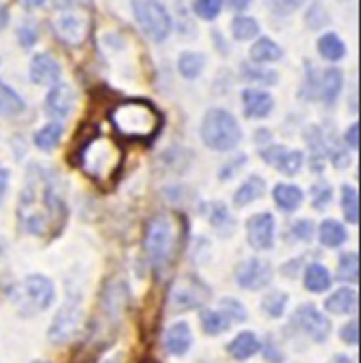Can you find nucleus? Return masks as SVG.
Wrapping results in <instances>:
<instances>
[{"label":"nucleus","mask_w":361,"mask_h":363,"mask_svg":"<svg viewBox=\"0 0 361 363\" xmlns=\"http://www.w3.org/2000/svg\"><path fill=\"white\" fill-rule=\"evenodd\" d=\"M231 35L238 41H250L259 35V22L248 16H238L231 22Z\"/></svg>","instance_id":"35"},{"label":"nucleus","mask_w":361,"mask_h":363,"mask_svg":"<svg viewBox=\"0 0 361 363\" xmlns=\"http://www.w3.org/2000/svg\"><path fill=\"white\" fill-rule=\"evenodd\" d=\"M261 348H263V357L267 363H284V352L274 335H267Z\"/></svg>","instance_id":"44"},{"label":"nucleus","mask_w":361,"mask_h":363,"mask_svg":"<svg viewBox=\"0 0 361 363\" xmlns=\"http://www.w3.org/2000/svg\"><path fill=\"white\" fill-rule=\"evenodd\" d=\"M316 50H318V54H321L325 60H329V62H338V60H342L344 54H346V45L342 43V39H340L335 33H325V35L318 39Z\"/></svg>","instance_id":"28"},{"label":"nucleus","mask_w":361,"mask_h":363,"mask_svg":"<svg viewBox=\"0 0 361 363\" xmlns=\"http://www.w3.org/2000/svg\"><path fill=\"white\" fill-rule=\"evenodd\" d=\"M344 143H346L350 150H357V147H359V124L348 126V130H346V135H344ZM348 147H346V150H348Z\"/></svg>","instance_id":"48"},{"label":"nucleus","mask_w":361,"mask_h":363,"mask_svg":"<svg viewBox=\"0 0 361 363\" xmlns=\"http://www.w3.org/2000/svg\"><path fill=\"white\" fill-rule=\"evenodd\" d=\"M325 310L331 314H352L357 310V291L355 289H338L325 299Z\"/></svg>","instance_id":"22"},{"label":"nucleus","mask_w":361,"mask_h":363,"mask_svg":"<svg viewBox=\"0 0 361 363\" xmlns=\"http://www.w3.org/2000/svg\"><path fill=\"white\" fill-rule=\"evenodd\" d=\"M218 310H223V312L227 314V318L231 320V325H233V323H244V320L248 318V312H246V308L242 306V301H240V299H233V297L221 299V308H218Z\"/></svg>","instance_id":"40"},{"label":"nucleus","mask_w":361,"mask_h":363,"mask_svg":"<svg viewBox=\"0 0 361 363\" xmlns=\"http://www.w3.org/2000/svg\"><path fill=\"white\" fill-rule=\"evenodd\" d=\"M199 323L208 335H221L231 327V320L227 318V314L223 310H201Z\"/></svg>","instance_id":"29"},{"label":"nucleus","mask_w":361,"mask_h":363,"mask_svg":"<svg viewBox=\"0 0 361 363\" xmlns=\"http://www.w3.org/2000/svg\"><path fill=\"white\" fill-rule=\"evenodd\" d=\"M331 195H333L331 186L325 184V182H318V184L312 186V206L316 210H325L331 203Z\"/></svg>","instance_id":"42"},{"label":"nucleus","mask_w":361,"mask_h":363,"mask_svg":"<svg viewBox=\"0 0 361 363\" xmlns=\"http://www.w3.org/2000/svg\"><path fill=\"white\" fill-rule=\"evenodd\" d=\"M304 164V152L301 150H282V154L278 156V160L274 162V167L282 173V175H297L299 169Z\"/></svg>","instance_id":"34"},{"label":"nucleus","mask_w":361,"mask_h":363,"mask_svg":"<svg viewBox=\"0 0 361 363\" xmlns=\"http://www.w3.org/2000/svg\"><path fill=\"white\" fill-rule=\"evenodd\" d=\"M62 133H65V128L60 122H50L35 133V145L43 152H52L60 143Z\"/></svg>","instance_id":"30"},{"label":"nucleus","mask_w":361,"mask_h":363,"mask_svg":"<svg viewBox=\"0 0 361 363\" xmlns=\"http://www.w3.org/2000/svg\"><path fill=\"white\" fill-rule=\"evenodd\" d=\"M297 7H299V3H272L274 13H280V16H289V13H293Z\"/></svg>","instance_id":"50"},{"label":"nucleus","mask_w":361,"mask_h":363,"mask_svg":"<svg viewBox=\"0 0 361 363\" xmlns=\"http://www.w3.org/2000/svg\"><path fill=\"white\" fill-rule=\"evenodd\" d=\"M201 139L214 152H229L242 141V128L227 109H210L201 122Z\"/></svg>","instance_id":"5"},{"label":"nucleus","mask_w":361,"mask_h":363,"mask_svg":"<svg viewBox=\"0 0 361 363\" xmlns=\"http://www.w3.org/2000/svg\"><path fill=\"white\" fill-rule=\"evenodd\" d=\"M229 7H235V11H242L248 7V3H229Z\"/></svg>","instance_id":"56"},{"label":"nucleus","mask_w":361,"mask_h":363,"mask_svg":"<svg viewBox=\"0 0 361 363\" xmlns=\"http://www.w3.org/2000/svg\"><path fill=\"white\" fill-rule=\"evenodd\" d=\"M291 229L299 242H310L314 238V223L312 220H297V223H293Z\"/></svg>","instance_id":"47"},{"label":"nucleus","mask_w":361,"mask_h":363,"mask_svg":"<svg viewBox=\"0 0 361 363\" xmlns=\"http://www.w3.org/2000/svg\"><path fill=\"white\" fill-rule=\"evenodd\" d=\"M18 37H20V43H22V48H33V45L37 43L39 30H37V26H35L33 22H26V24H22V26H20V30H18Z\"/></svg>","instance_id":"46"},{"label":"nucleus","mask_w":361,"mask_h":363,"mask_svg":"<svg viewBox=\"0 0 361 363\" xmlns=\"http://www.w3.org/2000/svg\"><path fill=\"white\" fill-rule=\"evenodd\" d=\"M306 24H308V28H312V30L325 28V26L329 24V13H327L321 5H312V7L306 11Z\"/></svg>","instance_id":"43"},{"label":"nucleus","mask_w":361,"mask_h":363,"mask_svg":"<svg viewBox=\"0 0 361 363\" xmlns=\"http://www.w3.org/2000/svg\"><path fill=\"white\" fill-rule=\"evenodd\" d=\"M124 361V352L122 350H113L111 354H107L101 363H122Z\"/></svg>","instance_id":"52"},{"label":"nucleus","mask_w":361,"mask_h":363,"mask_svg":"<svg viewBox=\"0 0 361 363\" xmlns=\"http://www.w3.org/2000/svg\"><path fill=\"white\" fill-rule=\"evenodd\" d=\"M304 139L310 147V169L314 173H323L325 160H327V147H325V135L318 126H308L304 133Z\"/></svg>","instance_id":"18"},{"label":"nucleus","mask_w":361,"mask_h":363,"mask_svg":"<svg viewBox=\"0 0 361 363\" xmlns=\"http://www.w3.org/2000/svg\"><path fill=\"white\" fill-rule=\"evenodd\" d=\"M338 280L340 282H348V284H357L359 280V255L355 250L344 252L338 261Z\"/></svg>","instance_id":"33"},{"label":"nucleus","mask_w":361,"mask_h":363,"mask_svg":"<svg viewBox=\"0 0 361 363\" xmlns=\"http://www.w3.org/2000/svg\"><path fill=\"white\" fill-rule=\"evenodd\" d=\"M7 189H9V171L5 167H0V203H3L7 195Z\"/></svg>","instance_id":"51"},{"label":"nucleus","mask_w":361,"mask_h":363,"mask_svg":"<svg viewBox=\"0 0 361 363\" xmlns=\"http://www.w3.org/2000/svg\"><path fill=\"white\" fill-rule=\"evenodd\" d=\"M75 101H77L75 90L69 84H56L50 88V92L45 96V113L52 116L54 122H60L71 116Z\"/></svg>","instance_id":"13"},{"label":"nucleus","mask_w":361,"mask_h":363,"mask_svg":"<svg viewBox=\"0 0 361 363\" xmlns=\"http://www.w3.org/2000/svg\"><path fill=\"white\" fill-rule=\"evenodd\" d=\"M276 238V220L270 212H259L246 223V240L255 250H270Z\"/></svg>","instance_id":"12"},{"label":"nucleus","mask_w":361,"mask_h":363,"mask_svg":"<svg viewBox=\"0 0 361 363\" xmlns=\"http://www.w3.org/2000/svg\"><path fill=\"white\" fill-rule=\"evenodd\" d=\"M318 90H321V73L316 67H312V62H306V82H304V99L314 101L318 99Z\"/></svg>","instance_id":"39"},{"label":"nucleus","mask_w":361,"mask_h":363,"mask_svg":"<svg viewBox=\"0 0 361 363\" xmlns=\"http://www.w3.org/2000/svg\"><path fill=\"white\" fill-rule=\"evenodd\" d=\"M342 212L348 225L359 223V195L355 186H348V184L342 186Z\"/></svg>","instance_id":"36"},{"label":"nucleus","mask_w":361,"mask_h":363,"mask_svg":"<svg viewBox=\"0 0 361 363\" xmlns=\"http://www.w3.org/2000/svg\"><path fill=\"white\" fill-rule=\"evenodd\" d=\"M206 67V56L199 52H184L182 56L177 58V71L184 79H195L201 75Z\"/></svg>","instance_id":"31"},{"label":"nucleus","mask_w":361,"mask_h":363,"mask_svg":"<svg viewBox=\"0 0 361 363\" xmlns=\"http://www.w3.org/2000/svg\"><path fill=\"white\" fill-rule=\"evenodd\" d=\"M67 199L62 177L43 164H30L20 197V220L33 235L60 233L67 223Z\"/></svg>","instance_id":"1"},{"label":"nucleus","mask_w":361,"mask_h":363,"mask_svg":"<svg viewBox=\"0 0 361 363\" xmlns=\"http://www.w3.org/2000/svg\"><path fill=\"white\" fill-rule=\"evenodd\" d=\"M221 9L223 5L218 3V0H197V3H193V11L195 16H199L201 20H216L221 16Z\"/></svg>","instance_id":"41"},{"label":"nucleus","mask_w":361,"mask_h":363,"mask_svg":"<svg viewBox=\"0 0 361 363\" xmlns=\"http://www.w3.org/2000/svg\"><path fill=\"white\" fill-rule=\"evenodd\" d=\"M340 340L344 344H348V346H357V342H359V323H357V318H352L346 325H342Z\"/></svg>","instance_id":"45"},{"label":"nucleus","mask_w":361,"mask_h":363,"mask_svg":"<svg viewBox=\"0 0 361 363\" xmlns=\"http://www.w3.org/2000/svg\"><path fill=\"white\" fill-rule=\"evenodd\" d=\"M109 120L118 135L135 141H152L162 124L158 109L143 99H128L109 111Z\"/></svg>","instance_id":"2"},{"label":"nucleus","mask_w":361,"mask_h":363,"mask_svg":"<svg viewBox=\"0 0 361 363\" xmlns=\"http://www.w3.org/2000/svg\"><path fill=\"white\" fill-rule=\"evenodd\" d=\"M293 325L304 331L312 342L321 344L331 333V320L312 303H301L293 314Z\"/></svg>","instance_id":"10"},{"label":"nucleus","mask_w":361,"mask_h":363,"mask_svg":"<svg viewBox=\"0 0 361 363\" xmlns=\"http://www.w3.org/2000/svg\"><path fill=\"white\" fill-rule=\"evenodd\" d=\"M82 323H84L82 303H79V299L69 297L62 303V308L58 310V314L54 316L52 325H50V331H48L50 342H54V344H67L82 329Z\"/></svg>","instance_id":"8"},{"label":"nucleus","mask_w":361,"mask_h":363,"mask_svg":"<svg viewBox=\"0 0 361 363\" xmlns=\"http://www.w3.org/2000/svg\"><path fill=\"white\" fill-rule=\"evenodd\" d=\"M272 276H274L272 265L257 257L242 261L235 269V282L244 291H261L272 282Z\"/></svg>","instance_id":"11"},{"label":"nucleus","mask_w":361,"mask_h":363,"mask_svg":"<svg viewBox=\"0 0 361 363\" xmlns=\"http://www.w3.org/2000/svg\"><path fill=\"white\" fill-rule=\"evenodd\" d=\"M227 350H229V354L235 361H246V359L255 357L261 350V342L255 335V331H242V333H238L231 340V344L227 346Z\"/></svg>","instance_id":"20"},{"label":"nucleus","mask_w":361,"mask_h":363,"mask_svg":"<svg viewBox=\"0 0 361 363\" xmlns=\"http://www.w3.org/2000/svg\"><path fill=\"white\" fill-rule=\"evenodd\" d=\"M90 16L86 11H69V13H62L56 18L54 22V30H56V37L69 45V48H77L82 45L88 35H90Z\"/></svg>","instance_id":"9"},{"label":"nucleus","mask_w":361,"mask_h":363,"mask_svg":"<svg viewBox=\"0 0 361 363\" xmlns=\"http://www.w3.org/2000/svg\"><path fill=\"white\" fill-rule=\"evenodd\" d=\"M318 240L327 248H338V246H342L348 240V233H346V229H344L342 223H338L333 218H327L318 227Z\"/></svg>","instance_id":"25"},{"label":"nucleus","mask_w":361,"mask_h":363,"mask_svg":"<svg viewBox=\"0 0 361 363\" xmlns=\"http://www.w3.org/2000/svg\"><path fill=\"white\" fill-rule=\"evenodd\" d=\"M265 193V179L259 175H250L244 184L235 191L233 195V206L235 208H246L255 201H259Z\"/></svg>","instance_id":"21"},{"label":"nucleus","mask_w":361,"mask_h":363,"mask_svg":"<svg viewBox=\"0 0 361 363\" xmlns=\"http://www.w3.org/2000/svg\"><path fill=\"white\" fill-rule=\"evenodd\" d=\"M208 212H210V216H208V218H210V225H212L221 235H227V233L233 231L235 223H233V218H231V214H229V210H227L225 203L214 201V203H210Z\"/></svg>","instance_id":"32"},{"label":"nucleus","mask_w":361,"mask_h":363,"mask_svg":"<svg viewBox=\"0 0 361 363\" xmlns=\"http://www.w3.org/2000/svg\"><path fill=\"white\" fill-rule=\"evenodd\" d=\"M282 58V50L270 39V37H261L252 48H250V60L252 65H265V62H276Z\"/></svg>","instance_id":"26"},{"label":"nucleus","mask_w":361,"mask_h":363,"mask_svg":"<svg viewBox=\"0 0 361 363\" xmlns=\"http://www.w3.org/2000/svg\"><path fill=\"white\" fill-rule=\"evenodd\" d=\"M244 162H246V156H238L235 160H231V164H227V167L221 171V179H227V177H231V175H233V173H235V171H238V169L244 164Z\"/></svg>","instance_id":"49"},{"label":"nucleus","mask_w":361,"mask_h":363,"mask_svg":"<svg viewBox=\"0 0 361 363\" xmlns=\"http://www.w3.org/2000/svg\"><path fill=\"white\" fill-rule=\"evenodd\" d=\"M342 84H344V75H342V71H340V69H335V67L325 69V71L321 73V90H318V99H321L327 107H331V105L338 101L340 92H342Z\"/></svg>","instance_id":"19"},{"label":"nucleus","mask_w":361,"mask_h":363,"mask_svg":"<svg viewBox=\"0 0 361 363\" xmlns=\"http://www.w3.org/2000/svg\"><path fill=\"white\" fill-rule=\"evenodd\" d=\"M24 289L28 293V297L35 301V308L37 310H45L54 303L56 299V289H54V282L43 276V274H30L24 282Z\"/></svg>","instance_id":"15"},{"label":"nucleus","mask_w":361,"mask_h":363,"mask_svg":"<svg viewBox=\"0 0 361 363\" xmlns=\"http://www.w3.org/2000/svg\"><path fill=\"white\" fill-rule=\"evenodd\" d=\"M133 13L135 20L141 28V33L154 41V43H162L169 33H171V16L165 9V5L160 3H133Z\"/></svg>","instance_id":"6"},{"label":"nucleus","mask_w":361,"mask_h":363,"mask_svg":"<svg viewBox=\"0 0 361 363\" xmlns=\"http://www.w3.org/2000/svg\"><path fill=\"white\" fill-rule=\"evenodd\" d=\"M242 105L246 118H267L274 109V99L265 90L246 88L242 92Z\"/></svg>","instance_id":"17"},{"label":"nucleus","mask_w":361,"mask_h":363,"mask_svg":"<svg viewBox=\"0 0 361 363\" xmlns=\"http://www.w3.org/2000/svg\"><path fill=\"white\" fill-rule=\"evenodd\" d=\"M60 75H62V67L52 54L43 52V54H37L33 58V62H30V79H33V84H37V86H56V84H60Z\"/></svg>","instance_id":"14"},{"label":"nucleus","mask_w":361,"mask_h":363,"mask_svg":"<svg viewBox=\"0 0 361 363\" xmlns=\"http://www.w3.org/2000/svg\"><path fill=\"white\" fill-rule=\"evenodd\" d=\"M274 201L280 210L295 212L304 203V193H301V189H297L293 184H276L274 186Z\"/></svg>","instance_id":"24"},{"label":"nucleus","mask_w":361,"mask_h":363,"mask_svg":"<svg viewBox=\"0 0 361 363\" xmlns=\"http://www.w3.org/2000/svg\"><path fill=\"white\" fill-rule=\"evenodd\" d=\"M26 109L24 99L7 84L0 82V116L3 118H18Z\"/></svg>","instance_id":"23"},{"label":"nucleus","mask_w":361,"mask_h":363,"mask_svg":"<svg viewBox=\"0 0 361 363\" xmlns=\"http://www.w3.org/2000/svg\"><path fill=\"white\" fill-rule=\"evenodd\" d=\"M289 295L284 291H272L263 297L261 301V310L270 316V318H280L284 308H287Z\"/></svg>","instance_id":"37"},{"label":"nucleus","mask_w":361,"mask_h":363,"mask_svg":"<svg viewBox=\"0 0 361 363\" xmlns=\"http://www.w3.org/2000/svg\"><path fill=\"white\" fill-rule=\"evenodd\" d=\"M304 286L310 293H325L331 286V276L321 263H312L304 274Z\"/></svg>","instance_id":"27"},{"label":"nucleus","mask_w":361,"mask_h":363,"mask_svg":"<svg viewBox=\"0 0 361 363\" xmlns=\"http://www.w3.org/2000/svg\"><path fill=\"white\" fill-rule=\"evenodd\" d=\"M9 24V9L5 5H0V28H5Z\"/></svg>","instance_id":"54"},{"label":"nucleus","mask_w":361,"mask_h":363,"mask_svg":"<svg viewBox=\"0 0 361 363\" xmlns=\"http://www.w3.org/2000/svg\"><path fill=\"white\" fill-rule=\"evenodd\" d=\"M242 75L250 82L265 84V86L278 84V73L272 69H263L261 65H242Z\"/></svg>","instance_id":"38"},{"label":"nucleus","mask_w":361,"mask_h":363,"mask_svg":"<svg viewBox=\"0 0 361 363\" xmlns=\"http://www.w3.org/2000/svg\"><path fill=\"white\" fill-rule=\"evenodd\" d=\"M77 156L73 164H79L86 175H90L96 182L111 179L122 162V152L120 147L103 137L96 126H92L90 135L86 139H77Z\"/></svg>","instance_id":"3"},{"label":"nucleus","mask_w":361,"mask_h":363,"mask_svg":"<svg viewBox=\"0 0 361 363\" xmlns=\"http://www.w3.org/2000/svg\"><path fill=\"white\" fill-rule=\"evenodd\" d=\"M329 363H350V359L346 354H335Z\"/></svg>","instance_id":"55"},{"label":"nucleus","mask_w":361,"mask_h":363,"mask_svg":"<svg viewBox=\"0 0 361 363\" xmlns=\"http://www.w3.org/2000/svg\"><path fill=\"white\" fill-rule=\"evenodd\" d=\"M193 346V331L189 323L177 320L165 331V348L173 357H184Z\"/></svg>","instance_id":"16"},{"label":"nucleus","mask_w":361,"mask_h":363,"mask_svg":"<svg viewBox=\"0 0 361 363\" xmlns=\"http://www.w3.org/2000/svg\"><path fill=\"white\" fill-rule=\"evenodd\" d=\"M179 244V223L171 214H154L143 231V248L150 265L156 272H165L177 252Z\"/></svg>","instance_id":"4"},{"label":"nucleus","mask_w":361,"mask_h":363,"mask_svg":"<svg viewBox=\"0 0 361 363\" xmlns=\"http://www.w3.org/2000/svg\"><path fill=\"white\" fill-rule=\"evenodd\" d=\"M255 139H257V143H259V145H261V143H267V145H270V141H272V133H270V130L259 128V130H257V135H255Z\"/></svg>","instance_id":"53"},{"label":"nucleus","mask_w":361,"mask_h":363,"mask_svg":"<svg viewBox=\"0 0 361 363\" xmlns=\"http://www.w3.org/2000/svg\"><path fill=\"white\" fill-rule=\"evenodd\" d=\"M212 297V291L206 282H201L197 276H182L177 278L169 291V303L175 312H187L193 308L204 306Z\"/></svg>","instance_id":"7"}]
</instances>
